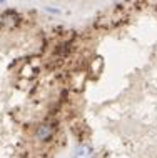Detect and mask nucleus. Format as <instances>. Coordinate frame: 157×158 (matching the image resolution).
I'll return each instance as SVG.
<instances>
[{
    "instance_id": "obj_1",
    "label": "nucleus",
    "mask_w": 157,
    "mask_h": 158,
    "mask_svg": "<svg viewBox=\"0 0 157 158\" xmlns=\"http://www.w3.org/2000/svg\"><path fill=\"white\" fill-rule=\"evenodd\" d=\"M0 23H2L3 27L14 28L20 23V14L17 10H5L0 15Z\"/></svg>"
},
{
    "instance_id": "obj_2",
    "label": "nucleus",
    "mask_w": 157,
    "mask_h": 158,
    "mask_svg": "<svg viewBox=\"0 0 157 158\" xmlns=\"http://www.w3.org/2000/svg\"><path fill=\"white\" fill-rule=\"evenodd\" d=\"M55 133V127H54V123H50V122H45V123H42V125L37 128V140L39 142H49L50 138L54 136Z\"/></svg>"
}]
</instances>
